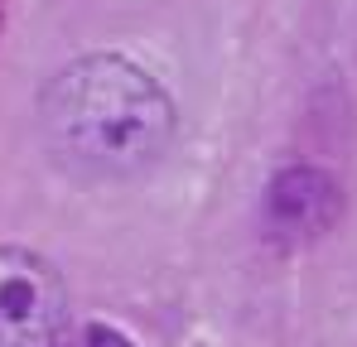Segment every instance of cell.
Segmentation results:
<instances>
[{"label": "cell", "mask_w": 357, "mask_h": 347, "mask_svg": "<svg viewBox=\"0 0 357 347\" xmlns=\"http://www.w3.org/2000/svg\"><path fill=\"white\" fill-rule=\"evenodd\" d=\"M68 289L59 270L24 246H0V347H63Z\"/></svg>", "instance_id": "cell-2"}, {"label": "cell", "mask_w": 357, "mask_h": 347, "mask_svg": "<svg viewBox=\"0 0 357 347\" xmlns=\"http://www.w3.org/2000/svg\"><path fill=\"white\" fill-rule=\"evenodd\" d=\"M174 97L130 58L82 54L39 92V135L54 164L87 183L150 174L174 145Z\"/></svg>", "instance_id": "cell-1"}, {"label": "cell", "mask_w": 357, "mask_h": 347, "mask_svg": "<svg viewBox=\"0 0 357 347\" xmlns=\"http://www.w3.org/2000/svg\"><path fill=\"white\" fill-rule=\"evenodd\" d=\"M338 217H343V188L333 174L314 164H290L266 188V227L275 241H290V246L319 241Z\"/></svg>", "instance_id": "cell-3"}, {"label": "cell", "mask_w": 357, "mask_h": 347, "mask_svg": "<svg viewBox=\"0 0 357 347\" xmlns=\"http://www.w3.org/2000/svg\"><path fill=\"white\" fill-rule=\"evenodd\" d=\"M73 347H135V343L126 333H116V328H107V323H87Z\"/></svg>", "instance_id": "cell-4"}]
</instances>
